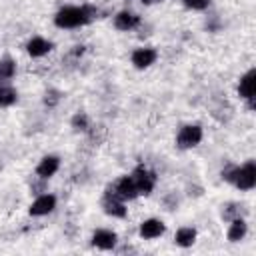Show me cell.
Listing matches in <instances>:
<instances>
[{
  "label": "cell",
  "mask_w": 256,
  "mask_h": 256,
  "mask_svg": "<svg viewBox=\"0 0 256 256\" xmlns=\"http://www.w3.org/2000/svg\"><path fill=\"white\" fill-rule=\"evenodd\" d=\"M94 14H96V10L90 6H66L56 12L54 22L58 28H76V26L90 22L94 18Z\"/></svg>",
  "instance_id": "1"
},
{
  "label": "cell",
  "mask_w": 256,
  "mask_h": 256,
  "mask_svg": "<svg viewBox=\"0 0 256 256\" xmlns=\"http://www.w3.org/2000/svg\"><path fill=\"white\" fill-rule=\"evenodd\" d=\"M222 178L228 182H234L240 190H252L256 184V164L254 160H248L242 168L228 166L226 170H222Z\"/></svg>",
  "instance_id": "2"
},
{
  "label": "cell",
  "mask_w": 256,
  "mask_h": 256,
  "mask_svg": "<svg viewBox=\"0 0 256 256\" xmlns=\"http://www.w3.org/2000/svg\"><path fill=\"white\" fill-rule=\"evenodd\" d=\"M132 180H134V184H136L138 194H144V196H148V194L152 192L154 184H156L154 172H150L146 166H138V168L132 172Z\"/></svg>",
  "instance_id": "3"
},
{
  "label": "cell",
  "mask_w": 256,
  "mask_h": 256,
  "mask_svg": "<svg viewBox=\"0 0 256 256\" xmlns=\"http://www.w3.org/2000/svg\"><path fill=\"white\" fill-rule=\"evenodd\" d=\"M202 140V128L198 124H188V126H182L180 132H178V146L180 148H192L196 146L198 142Z\"/></svg>",
  "instance_id": "4"
},
{
  "label": "cell",
  "mask_w": 256,
  "mask_h": 256,
  "mask_svg": "<svg viewBox=\"0 0 256 256\" xmlns=\"http://www.w3.org/2000/svg\"><path fill=\"white\" fill-rule=\"evenodd\" d=\"M254 92H256V70H248L242 78H240V86H238V94L248 100V106L254 108Z\"/></svg>",
  "instance_id": "5"
},
{
  "label": "cell",
  "mask_w": 256,
  "mask_h": 256,
  "mask_svg": "<svg viewBox=\"0 0 256 256\" xmlns=\"http://www.w3.org/2000/svg\"><path fill=\"white\" fill-rule=\"evenodd\" d=\"M110 194L116 196V198H120V200H132V198H136V196H138V190H136V184H134L132 176L120 178V180L112 186V192H110Z\"/></svg>",
  "instance_id": "6"
},
{
  "label": "cell",
  "mask_w": 256,
  "mask_h": 256,
  "mask_svg": "<svg viewBox=\"0 0 256 256\" xmlns=\"http://www.w3.org/2000/svg\"><path fill=\"white\" fill-rule=\"evenodd\" d=\"M54 206H56V198H54L52 194H42V196H38V198L30 204V214H32V216H44V214L52 212Z\"/></svg>",
  "instance_id": "7"
},
{
  "label": "cell",
  "mask_w": 256,
  "mask_h": 256,
  "mask_svg": "<svg viewBox=\"0 0 256 256\" xmlns=\"http://www.w3.org/2000/svg\"><path fill=\"white\" fill-rule=\"evenodd\" d=\"M164 234V222L156 218H148L140 224V236L142 238H158Z\"/></svg>",
  "instance_id": "8"
},
{
  "label": "cell",
  "mask_w": 256,
  "mask_h": 256,
  "mask_svg": "<svg viewBox=\"0 0 256 256\" xmlns=\"http://www.w3.org/2000/svg\"><path fill=\"white\" fill-rule=\"evenodd\" d=\"M154 60H156V50L152 48H138L132 54V64L136 68H148L150 64H154Z\"/></svg>",
  "instance_id": "9"
},
{
  "label": "cell",
  "mask_w": 256,
  "mask_h": 256,
  "mask_svg": "<svg viewBox=\"0 0 256 256\" xmlns=\"http://www.w3.org/2000/svg\"><path fill=\"white\" fill-rule=\"evenodd\" d=\"M104 212L110 214V216H116V218H124L126 216V208H124V200L112 196L110 192L106 194L104 198Z\"/></svg>",
  "instance_id": "10"
},
{
  "label": "cell",
  "mask_w": 256,
  "mask_h": 256,
  "mask_svg": "<svg viewBox=\"0 0 256 256\" xmlns=\"http://www.w3.org/2000/svg\"><path fill=\"white\" fill-rule=\"evenodd\" d=\"M92 244L102 250H112L116 244V234L112 230H96L92 236Z\"/></svg>",
  "instance_id": "11"
},
{
  "label": "cell",
  "mask_w": 256,
  "mask_h": 256,
  "mask_svg": "<svg viewBox=\"0 0 256 256\" xmlns=\"http://www.w3.org/2000/svg\"><path fill=\"white\" fill-rule=\"evenodd\" d=\"M138 22H140V18L136 14H132V12H126V10L118 12L116 18H114V26L118 30H132V28L138 26Z\"/></svg>",
  "instance_id": "12"
},
{
  "label": "cell",
  "mask_w": 256,
  "mask_h": 256,
  "mask_svg": "<svg viewBox=\"0 0 256 256\" xmlns=\"http://www.w3.org/2000/svg\"><path fill=\"white\" fill-rule=\"evenodd\" d=\"M58 166H60V160H58L56 156H44V158L40 160L36 172H38L40 178H50V176L58 170Z\"/></svg>",
  "instance_id": "13"
},
{
  "label": "cell",
  "mask_w": 256,
  "mask_h": 256,
  "mask_svg": "<svg viewBox=\"0 0 256 256\" xmlns=\"http://www.w3.org/2000/svg\"><path fill=\"white\" fill-rule=\"evenodd\" d=\"M26 50H28V54H30V56L38 58V56L48 54V52L52 50V44H50L48 40H44V38H32V40L28 42Z\"/></svg>",
  "instance_id": "14"
},
{
  "label": "cell",
  "mask_w": 256,
  "mask_h": 256,
  "mask_svg": "<svg viewBox=\"0 0 256 256\" xmlns=\"http://www.w3.org/2000/svg\"><path fill=\"white\" fill-rule=\"evenodd\" d=\"M246 236V222L242 218H234L230 228H228V240L230 242H238Z\"/></svg>",
  "instance_id": "15"
},
{
  "label": "cell",
  "mask_w": 256,
  "mask_h": 256,
  "mask_svg": "<svg viewBox=\"0 0 256 256\" xmlns=\"http://www.w3.org/2000/svg\"><path fill=\"white\" fill-rule=\"evenodd\" d=\"M174 240H176V244H178V246L188 248V246H192V244H194V240H196V230H194V228H190V226L180 228V230L176 232Z\"/></svg>",
  "instance_id": "16"
},
{
  "label": "cell",
  "mask_w": 256,
  "mask_h": 256,
  "mask_svg": "<svg viewBox=\"0 0 256 256\" xmlns=\"http://www.w3.org/2000/svg\"><path fill=\"white\" fill-rule=\"evenodd\" d=\"M16 72V64L12 58H2L0 60V84L8 82Z\"/></svg>",
  "instance_id": "17"
},
{
  "label": "cell",
  "mask_w": 256,
  "mask_h": 256,
  "mask_svg": "<svg viewBox=\"0 0 256 256\" xmlns=\"http://www.w3.org/2000/svg\"><path fill=\"white\" fill-rule=\"evenodd\" d=\"M16 90L10 86H0V106H10L16 102Z\"/></svg>",
  "instance_id": "18"
},
{
  "label": "cell",
  "mask_w": 256,
  "mask_h": 256,
  "mask_svg": "<svg viewBox=\"0 0 256 256\" xmlns=\"http://www.w3.org/2000/svg\"><path fill=\"white\" fill-rule=\"evenodd\" d=\"M72 126H74L76 130H86V128H88V116H86L84 112H78V114L72 118Z\"/></svg>",
  "instance_id": "19"
},
{
  "label": "cell",
  "mask_w": 256,
  "mask_h": 256,
  "mask_svg": "<svg viewBox=\"0 0 256 256\" xmlns=\"http://www.w3.org/2000/svg\"><path fill=\"white\" fill-rule=\"evenodd\" d=\"M240 212H242V206H240V204H228L226 210L222 212V216H224L226 220H234V218H238Z\"/></svg>",
  "instance_id": "20"
},
{
  "label": "cell",
  "mask_w": 256,
  "mask_h": 256,
  "mask_svg": "<svg viewBox=\"0 0 256 256\" xmlns=\"http://www.w3.org/2000/svg\"><path fill=\"white\" fill-rule=\"evenodd\" d=\"M184 4L192 10H204L210 4V0H184Z\"/></svg>",
  "instance_id": "21"
},
{
  "label": "cell",
  "mask_w": 256,
  "mask_h": 256,
  "mask_svg": "<svg viewBox=\"0 0 256 256\" xmlns=\"http://www.w3.org/2000/svg\"><path fill=\"white\" fill-rule=\"evenodd\" d=\"M44 100H46V104H50V106L56 104V100H58V92H54V90L46 92V98H44Z\"/></svg>",
  "instance_id": "22"
},
{
  "label": "cell",
  "mask_w": 256,
  "mask_h": 256,
  "mask_svg": "<svg viewBox=\"0 0 256 256\" xmlns=\"http://www.w3.org/2000/svg\"><path fill=\"white\" fill-rule=\"evenodd\" d=\"M142 4H154V2H162V0H140Z\"/></svg>",
  "instance_id": "23"
}]
</instances>
